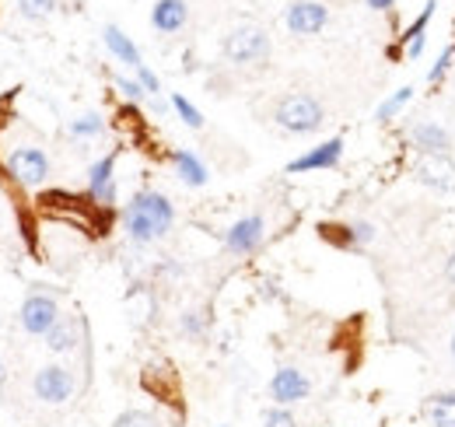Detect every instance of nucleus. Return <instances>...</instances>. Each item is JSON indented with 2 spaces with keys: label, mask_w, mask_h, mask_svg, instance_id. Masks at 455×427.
<instances>
[{
  "label": "nucleus",
  "mask_w": 455,
  "mask_h": 427,
  "mask_svg": "<svg viewBox=\"0 0 455 427\" xmlns=\"http://www.w3.org/2000/svg\"><path fill=\"white\" fill-rule=\"evenodd\" d=\"M123 221H126L130 238L144 246V242H155V238H162V235L169 231L172 221H175V211H172L169 197L144 189V193H137V197L126 204Z\"/></svg>",
  "instance_id": "1"
},
{
  "label": "nucleus",
  "mask_w": 455,
  "mask_h": 427,
  "mask_svg": "<svg viewBox=\"0 0 455 427\" xmlns=\"http://www.w3.org/2000/svg\"><path fill=\"white\" fill-rule=\"evenodd\" d=\"M225 56L231 63H259L270 56V36L256 25H238L228 32Z\"/></svg>",
  "instance_id": "2"
},
{
  "label": "nucleus",
  "mask_w": 455,
  "mask_h": 427,
  "mask_svg": "<svg viewBox=\"0 0 455 427\" xmlns=\"http://www.w3.org/2000/svg\"><path fill=\"white\" fill-rule=\"evenodd\" d=\"M274 116L291 133H312L323 126V106L312 95H287V99H281Z\"/></svg>",
  "instance_id": "3"
},
{
  "label": "nucleus",
  "mask_w": 455,
  "mask_h": 427,
  "mask_svg": "<svg viewBox=\"0 0 455 427\" xmlns=\"http://www.w3.org/2000/svg\"><path fill=\"white\" fill-rule=\"evenodd\" d=\"M60 319V309H57V298L53 294H28L25 305H21V326L25 333L32 336H46Z\"/></svg>",
  "instance_id": "4"
},
{
  "label": "nucleus",
  "mask_w": 455,
  "mask_h": 427,
  "mask_svg": "<svg viewBox=\"0 0 455 427\" xmlns=\"http://www.w3.org/2000/svg\"><path fill=\"white\" fill-rule=\"evenodd\" d=\"M326 21H330V11L319 0H298L287 7V28L294 36H315L326 28Z\"/></svg>",
  "instance_id": "5"
},
{
  "label": "nucleus",
  "mask_w": 455,
  "mask_h": 427,
  "mask_svg": "<svg viewBox=\"0 0 455 427\" xmlns=\"http://www.w3.org/2000/svg\"><path fill=\"white\" fill-rule=\"evenodd\" d=\"M11 175L21 182V186H39L46 175H50V158L39 151V148H18L11 158H7Z\"/></svg>",
  "instance_id": "6"
},
{
  "label": "nucleus",
  "mask_w": 455,
  "mask_h": 427,
  "mask_svg": "<svg viewBox=\"0 0 455 427\" xmlns=\"http://www.w3.org/2000/svg\"><path fill=\"white\" fill-rule=\"evenodd\" d=\"M70 392H74V375L67 372V368L53 365V368H43V372L36 375V396L43 403H67Z\"/></svg>",
  "instance_id": "7"
},
{
  "label": "nucleus",
  "mask_w": 455,
  "mask_h": 427,
  "mask_svg": "<svg viewBox=\"0 0 455 427\" xmlns=\"http://www.w3.org/2000/svg\"><path fill=\"white\" fill-rule=\"evenodd\" d=\"M228 249L231 253H238V256H245V253H252L259 242H263V217H242V221H235L231 228H228L225 235Z\"/></svg>",
  "instance_id": "8"
},
{
  "label": "nucleus",
  "mask_w": 455,
  "mask_h": 427,
  "mask_svg": "<svg viewBox=\"0 0 455 427\" xmlns=\"http://www.w3.org/2000/svg\"><path fill=\"white\" fill-rule=\"evenodd\" d=\"M417 179L435 189H455V165L449 155H424L417 165Z\"/></svg>",
  "instance_id": "9"
},
{
  "label": "nucleus",
  "mask_w": 455,
  "mask_h": 427,
  "mask_svg": "<svg viewBox=\"0 0 455 427\" xmlns=\"http://www.w3.org/2000/svg\"><path fill=\"white\" fill-rule=\"evenodd\" d=\"M113 168H116V151L113 155H106L102 161H95V165H92V172H88V193H92L102 207H113L116 204Z\"/></svg>",
  "instance_id": "10"
},
{
  "label": "nucleus",
  "mask_w": 455,
  "mask_h": 427,
  "mask_svg": "<svg viewBox=\"0 0 455 427\" xmlns=\"http://www.w3.org/2000/svg\"><path fill=\"white\" fill-rule=\"evenodd\" d=\"M270 396L287 407V403H298L308 396V378L298 372V368H281V372L270 378Z\"/></svg>",
  "instance_id": "11"
},
{
  "label": "nucleus",
  "mask_w": 455,
  "mask_h": 427,
  "mask_svg": "<svg viewBox=\"0 0 455 427\" xmlns=\"http://www.w3.org/2000/svg\"><path fill=\"white\" fill-rule=\"evenodd\" d=\"M343 155V141L340 137H333V141H326V144H319V148H312L308 155H301V158H294L287 165V172H315V168H333Z\"/></svg>",
  "instance_id": "12"
},
{
  "label": "nucleus",
  "mask_w": 455,
  "mask_h": 427,
  "mask_svg": "<svg viewBox=\"0 0 455 427\" xmlns=\"http://www.w3.org/2000/svg\"><path fill=\"white\" fill-rule=\"evenodd\" d=\"M413 144H417L424 155H449L452 137H449V130L438 126V123H420V126H413Z\"/></svg>",
  "instance_id": "13"
},
{
  "label": "nucleus",
  "mask_w": 455,
  "mask_h": 427,
  "mask_svg": "<svg viewBox=\"0 0 455 427\" xmlns=\"http://www.w3.org/2000/svg\"><path fill=\"white\" fill-rule=\"evenodd\" d=\"M151 25L158 32H179L186 25V4L182 0H158L151 11Z\"/></svg>",
  "instance_id": "14"
},
{
  "label": "nucleus",
  "mask_w": 455,
  "mask_h": 427,
  "mask_svg": "<svg viewBox=\"0 0 455 427\" xmlns=\"http://www.w3.org/2000/svg\"><path fill=\"white\" fill-rule=\"evenodd\" d=\"M435 7H438V0H427V4H424V11L413 18V25L403 32V46H406V56H420V53H424V32H427V25H431V14H435Z\"/></svg>",
  "instance_id": "15"
},
{
  "label": "nucleus",
  "mask_w": 455,
  "mask_h": 427,
  "mask_svg": "<svg viewBox=\"0 0 455 427\" xmlns=\"http://www.w3.org/2000/svg\"><path fill=\"white\" fill-rule=\"evenodd\" d=\"M106 46H109L116 60H123L126 67H137V70L144 67V63H140V50H137V46L130 43V36H123L116 25H106Z\"/></svg>",
  "instance_id": "16"
},
{
  "label": "nucleus",
  "mask_w": 455,
  "mask_h": 427,
  "mask_svg": "<svg viewBox=\"0 0 455 427\" xmlns=\"http://www.w3.org/2000/svg\"><path fill=\"white\" fill-rule=\"evenodd\" d=\"M424 414L435 427H455V392H442V396H431L424 403Z\"/></svg>",
  "instance_id": "17"
},
{
  "label": "nucleus",
  "mask_w": 455,
  "mask_h": 427,
  "mask_svg": "<svg viewBox=\"0 0 455 427\" xmlns=\"http://www.w3.org/2000/svg\"><path fill=\"white\" fill-rule=\"evenodd\" d=\"M172 161H175V168H179L186 186H204L207 182V168H204V161L196 158L193 151H175Z\"/></svg>",
  "instance_id": "18"
},
{
  "label": "nucleus",
  "mask_w": 455,
  "mask_h": 427,
  "mask_svg": "<svg viewBox=\"0 0 455 427\" xmlns=\"http://www.w3.org/2000/svg\"><path fill=\"white\" fill-rule=\"evenodd\" d=\"M46 347H50V350H57V354H63V350H74V347H77V322H74V319H57V326L46 333Z\"/></svg>",
  "instance_id": "19"
},
{
  "label": "nucleus",
  "mask_w": 455,
  "mask_h": 427,
  "mask_svg": "<svg viewBox=\"0 0 455 427\" xmlns=\"http://www.w3.org/2000/svg\"><path fill=\"white\" fill-rule=\"evenodd\" d=\"M410 99H413V88H410V85H406V88H399L396 95H389V99H386V102H382V106L375 109V119H379V123H386V119H393V116H396L399 109L406 106V102H410Z\"/></svg>",
  "instance_id": "20"
},
{
  "label": "nucleus",
  "mask_w": 455,
  "mask_h": 427,
  "mask_svg": "<svg viewBox=\"0 0 455 427\" xmlns=\"http://www.w3.org/2000/svg\"><path fill=\"white\" fill-rule=\"evenodd\" d=\"M172 109L182 116V123H186V126H193V130H200V126H204V116H200V109L193 106L186 95H172Z\"/></svg>",
  "instance_id": "21"
},
{
  "label": "nucleus",
  "mask_w": 455,
  "mask_h": 427,
  "mask_svg": "<svg viewBox=\"0 0 455 427\" xmlns=\"http://www.w3.org/2000/svg\"><path fill=\"white\" fill-rule=\"evenodd\" d=\"M18 7H21L25 18L39 21V18H50L57 11V0H18Z\"/></svg>",
  "instance_id": "22"
},
{
  "label": "nucleus",
  "mask_w": 455,
  "mask_h": 427,
  "mask_svg": "<svg viewBox=\"0 0 455 427\" xmlns=\"http://www.w3.org/2000/svg\"><path fill=\"white\" fill-rule=\"evenodd\" d=\"M70 133H74V137H95V133H102V116L88 112V116L74 119V123H70Z\"/></svg>",
  "instance_id": "23"
},
{
  "label": "nucleus",
  "mask_w": 455,
  "mask_h": 427,
  "mask_svg": "<svg viewBox=\"0 0 455 427\" xmlns=\"http://www.w3.org/2000/svg\"><path fill=\"white\" fill-rule=\"evenodd\" d=\"M113 427H162V424L151 414H144V410H126V414L116 417Z\"/></svg>",
  "instance_id": "24"
},
{
  "label": "nucleus",
  "mask_w": 455,
  "mask_h": 427,
  "mask_svg": "<svg viewBox=\"0 0 455 427\" xmlns=\"http://www.w3.org/2000/svg\"><path fill=\"white\" fill-rule=\"evenodd\" d=\"M452 56H455V46H445V53L438 56V63L427 70V81H431V85H438V81L449 74V63H452Z\"/></svg>",
  "instance_id": "25"
},
{
  "label": "nucleus",
  "mask_w": 455,
  "mask_h": 427,
  "mask_svg": "<svg viewBox=\"0 0 455 427\" xmlns=\"http://www.w3.org/2000/svg\"><path fill=\"white\" fill-rule=\"evenodd\" d=\"M263 427H294V417H291V410H267L263 414Z\"/></svg>",
  "instance_id": "26"
},
{
  "label": "nucleus",
  "mask_w": 455,
  "mask_h": 427,
  "mask_svg": "<svg viewBox=\"0 0 455 427\" xmlns=\"http://www.w3.org/2000/svg\"><path fill=\"white\" fill-rule=\"evenodd\" d=\"M116 85H119V92L130 95V99H140V95H144V85H140V81H126V77H119Z\"/></svg>",
  "instance_id": "27"
},
{
  "label": "nucleus",
  "mask_w": 455,
  "mask_h": 427,
  "mask_svg": "<svg viewBox=\"0 0 455 427\" xmlns=\"http://www.w3.org/2000/svg\"><path fill=\"white\" fill-rule=\"evenodd\" d=\"M137 74H140V85H144V92H151V95H158V88H162V85H158V77H155V74H151L148 67H140Z\"/></svg>",
  "instance_id": "28"
},
{
  "label": "nucleus",
  "mask_w": 455,
  "mask_h": 427,
  "mask_svg": "<svg viewBox=\"0 0 455 427\" xmlns=\"http://www.w3.org/2000/svg\"><path fill=\"white\" fill-rule=\"evenodd\" d=\"M371 11H393L396 7V0H364Z\"/></svg>",
  "instance_id": "29"
},
{
  "label": "nucleus",
  "mask_w": 455,
  "mask_h": 427,
  "mask_svg": "<svg viewBox=\"0 0 455 427\" xmlns=\"http://www.w3.org/2000/svg\"><path fill=\"white\" fill-rule=\"evenodd\" d=\"M449 280L455 284V253H452V260H449Z\"/></svg>",
  "instance_id": "30"
},
{
  "label": "nucleus",
  "mask_w": 455,
  "mask_h": 427,
  "mask_svg": "<svg viewBox=\"0 0 455 427\" xmlns=\"http://www.w3.org/2000/svg\"><path fill=\"white\" fill-rule=\"evenodd\" d=\"M452 358H455V336H452Z\"/></svg>",
  "instance_id": "31"
}]
</instances>
